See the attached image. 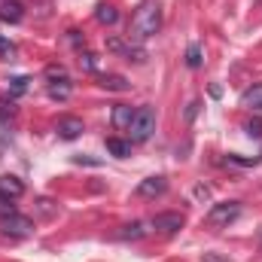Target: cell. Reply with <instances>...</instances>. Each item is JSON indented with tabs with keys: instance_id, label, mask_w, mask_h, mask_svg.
<instances>
[{
	"instance_id": "cell-1",
	"label": "cell",
	"mask_w": 262,
	"mask_h": 262,
	"mask_svg": "<svg viewBox=\"0 0 262 262\" xmlns=\"http://www.w3.org/2000/svg\"><path fill=\"white\" fill-rule=\"evenodd\" d=\"M159 28H162V9H159V3L149 0V3H143V6L134 12L128 37L134 43H143V40H149L152 34H159Z\"/></svg>"
},
{
	"instance_id": "cell-2",
	"label": "cell",
	"mask_w": 262,
	"mask_h": 262,
	"mask_svg": "<svg viewBox=\"0 0 262 262\" xmlns=\"http://www.w3.org/2000/svg\"><path fill=\"white\" fill-rule=\"evenodd\" d=\"M152 131H156V110H152V107H137V110H134V119H131V125H128L131 143L149 140Z\"/></svg>"
},
{
	"instance_id": "cell-3",
	"label": "cell",
	"mask_w": 262,
	"mask_h": 262,
	"mask_svg": "<svg viewBox=\"0 0 262 262\" xmlns=\"http://www.w3.org/2000/svg\"><path fill=\"white\" fill-rule=\"evenodd\" d=\"M241 216V204L238 201H220V204H213L210 210H207V226H229V223H235Z\"/></svg>"
},
{
	"instance_id": "cell-4",
	"label": "cell",
	"mask_w": 262,
	"mask_h": 262,
	"mask_svg": "<svg viewBox=\"0 0 262 262\" xmlns=\"http://www.w3.org/2000/svg\"><path fill=\"white\" fill-rule=\"evenodd\" d=\"M149 226H152L156 232H162V235H174V232H180V229H183V213H177V210L156 213V216L149 220Z\"/></svg>"
},
{
	"instance_id": "cell-5",
	"label": "cell",
	"mask_w": 262,
	"mask_h": 262,
	"mask_svg": "<svg viewBox=\"0 0 262 262\" xmlns=\"http://www.w3.org/2000/svg\"><path fill=\"white\" fill-rule=\"evenodd\" d=\"M0 229L6 235H12V238H28L34 232V223L28 216H21V213H12V216H3L0 220Z\"/></svg>"
},
{
	"instance_id": "cell-6",
	"label": "cell",
	"mask_w": 262,
	"mask_h": 262,
	"mask_svg": "<svg viewBox=\"0 0 262 262\" xmlns=\"http://www.w3.org/2000/svg\"><path fill=\"white\" fill-rule=\"evenodd\" d=\"M55 131H58L61 140H76V137L85 131V125H82L79 116H61V119L55 122Z\"/></svg>"
},
{
	"instance_id": "cell-7",
	"label": "cell",
	"mask_w": 262,
	"mask_h": 262,
	"mask_svg": "<svg viewBox=\"0 0 262 262\" xmlns=\"http://www.w3.org/2000/svg\"><path fill=\"white\" fill-rule=\"evenodd\" d=\"M165 189H168L165 177H146V180L137 183V195L140 198H159V195H165Z\"/></svg>"
},
{
	"instance_id": "cell-8",
	"label": "cell",
	"mask_w": 262,
	"mask_h": 262,
	"mask_svg": "<svg viewBox=\"0 0 262 262\" xmlns=\"http://www.w3.org/2000/svg\"><path fill=\"white\" fill-rule=\"evenodd\" d=\"M0 195L6 198H21L25 195V183L18 180V177H12V174H0Z\"/></svg>"
},
{
	"instance_id": "cell-9",
	"label": "cell",
	"mask_w": 262,
	"mask_h": 262,
	"mask_svg": "<svg viewBox=\"0 0 262 262\" xmlns=\"http://www.w3.org/2000/svg\"><path fill=\"white\" fill-rule=\"evenodd\" d=\"M25 18V9L18 0H3L0 3V21H9V25H18Z\"/></svg>"
},
{
	"instance_id": "cell-10",
	"label": "cell",
	"mask_w": 262,
	"mask_h": 262,
	"mask_svg": "<svg viewBox=\"0 0 262 262\" xmlns=\"http://www.w3.org/2000/svg\"><path fill=\"white\" fill-rule=\"evenodd\" d=\"M110 119H113V128H116V131H128L131 119H134V110H131V107H125V104H116Z\"/></svg>"
},
{
	"instance_id": "cell-11",
	"label": "cell",
	"mask_w": 262,
	"mask_h": 262,
	"mask_svg": "<svg viewBox=\"0 0 262 262\" xmlns=\"http://www.w3.org/2000/svg\"><path fill=\"white\" fill-rule=\"evenodd\" d=\"M146 232H149L146 223H128V226H122V229L116 232V238H122V241H140Z\"/></svg>"
},
{
	"instance_id": "cell-12",
	"label": "cell",
	"mask_w": 262,
	"mask_h": 262,
	"mask_svg": "<svg viewBox=\"0 0 262 262\" xmlns=\"http://www.w3.org/2000/svg\"><path fill=\"white\" fill-rule=\"evenodd\" d=\"M241 107H247V110H262V82L253 85V89H247V92L241 95Z\"/></svg>"
},
{
	"instance_id": "cell-13",
	"label": "cell",
	"mask_w": 262,
	"mask_h": 262,
	"mask_svg": "<svg viewBox=\"0 0 262 262\" xmlns=\"http://www.w3.org/2000/svg\"><path fill=\"white\" fill-rule=\"evenodd\" d=\"M107 152L116 159H128L131 156V140H119V137H107Z\"/></svg>"
},
{
	"instance_id": "cell-14",
	"label": "cell",
	"mask_w": 262,
	"mask_h": 262,
	"mask_svg": "<svg viewBox=\"0 0 262 262\" xmlns=\"http://www.w3.org/2000/svg\"><path fill=\"white\" fill-rule=\"evenodd\" d=\"M101 89H107V92H125L128 89V79L119 76V73H104L101 76Z\"/></svg>"
},
{
	"instance_id": "cell-15",
	"label": "cell",
	"mask_w": 262,
	"mask_h": 262,
	"mask_svg": "<svg viewBox=\"0 0 262 262\" xmlns=\"http://www.w3.org/2000/svg\"><path fill=\"white\" fill-rule=\"evenodd\" d=\"M95 18H98L101 25H116L119 12H116V6H110V3H101V6L95 9Z\"/></svg>"
},
{
	"instance_id": "cell-16",
	"label": "cell",
	"mask_w": 262,
	"mask_h": 262,
	"mask_svg": "<svg viewBox=\"0 0 262 262\" xmlns=\"http://www.w3.org/2000/svg\"><path fill=\"white\" fill-rule=\"evenodd\" d=\"M34 207H37V213H40V216H46V220H52V216L58 213V204H55L52 198H37V201H34Z\"/></svg>"
},
{
	"instance_id": "cell-17",
	"label": "cell",
	"mask_w": 262,
	"mask_h": 262,
	"mask_svg": "<svg viewBox=\"0 0 262 262\" xmlns=\"http://www.w3.org/2000/svg\"><path fill=\"white\" fill-rule=\"evenodd\" d=\"M49 98L67 101V98H70V82H67V79H61V82H49Z\"/></svg>"
},
{
	"instance_id": "cell-18",
	"label": "cell",
	"mask_w": 262,
	"mask_h": 262,
	"mask_svg": "<svg viewBox=\"0 0 262 262\" xmlns=\"http://www.w3.org/2000/svg\"><path fill=\"white\" fill-rule=\"evenodd\" d=\"M15 116V98H0V122Z\"/></svg>"
},
{
	"instance_id": "cell-19",
	"label": "cell",
	"mask_w": 262,
	"mask_h": 262,
	"mask_svg": "<svg viewBox=\"0 0 262 262\" xmlns=\"http://www.w3.org/2000/svg\"><path fill=\"white\" fill-rule=\"evenodd\" d=\"M125 55H128V61H134V64H143L146 61V49L143 46H125Z\"/></svg>"
},
{
	"instance_id": "cell-20",
	"label": "cell",
	"mask_w": 262,
	"mask_h": 262,
	"mask_svg": "<svg viewBox=\"0 0 262 262\" xmlns=\"http://www.w3.org/2000/svg\"><path fill=\"white\" fill-rule=\"evenodd\" d=\"M79 67L89 70V73H95V70H98V55H92V52H79Z\"/></svg>"
},
{
	"instance_id": "cell-21",
	"label": "cell",
	"mask_w": 262,
	"mask_h": 262,
	"mask_svg": "<svg viewBox=\"0 0 262 262\" xmlns=\"http://www.w3.org/2000/svg\"><path fill=\"white\" fill-rule=\"evenodd\" d=\"M186 64L192 67V70H195V67H201V46H195V43H192V46L186 49Z\"/></svg>"
},
{
	"instance_id": "cell-22",
	"label": "cell",
	"mask_w": 262,
	"mask_h": 262,
	"mask_svg": "<svg viewBox=\"0 0 262 262\" xmlns=\"http://www.w3.org/2000/svg\"><path fill=\"white\" fill-rule=\"evenodd\" d=\"M0 58H3V61H12V58H15V46H12L6 37H0Z\"/></svg>"
},
{
	"instance_id": "cell-23",
	"label": "cell",
	"mask_w": 262,
	"mask_h": 262,
	"mask_svg": "<svg viewBox=\"0 0 262 262\" xmlns=\"http://www.w3.org/2000/svg\"><path fill=\"white\" fill-rule=\"evenodd\" d=\"M46 76H49L52 82H58V79H67V70L61 64H49L46 67Z\"/></svg>"
},
{
	"instance_id": "cell-24",
	"label": "cell",
	"mask_w": 262,
	"mask_h": 262,
	"mask_svg": "<svg viewBox=\"0 0 262 262\" xmlns=\"http://www.w3.org/2000/svg\"><path fill=\"white\" fill-rule=\"evenodd\" d=\"M12 213H18V210H15V204H12V198L0 195V220H3V216H12Z\"/></svg>"
},
{
	"instance_id": "cell-25",
	"label": "cell",
	"mask_w": 262,
	"mask_h": 262,
	"mask_svg": "<svg viewBox=\"0 0 262 262\" xmlns=\"http://www.w3.org/2000/svg\"><path fill=\"white\" fill-rule=\"evenodd\" d=\"M9 89H12V95H21L28 89V76H12L9 79Z\"/></svg>"
},
{
	"instance_id": "cell-26",
	"label": "cell",
	"mask_w": 262,
	"mask_h": 262,
	"mask_svg": "<svg viewBox=\"0 0 262 262\" xmlns=\"http://www.w3.org/2000/svg\"><path fill=\"white\" fill-rule=\"evenodd\" d=\"M244 128H247V134H250V137H262V122H259V119H250Z\"/></svg>"
},
{
	"instance_id": "cell-27",
	"label": "cell",
	"mask_w": 262,
	"mask_h": 262,
	"mask_svg": "<svg viewBox=\"0 0 262 262\" xmlns=\"http://www.w3.org/2000/svg\"><path fill=\"white\" fill-rule=\"evenodd\" d=\"M125 46H128V43H122L119 37H110V40H107V49H110V52H125Z\"/></svg>"
},
{
	"instance_id": "cell-28",
	"label": "cell",
	"mask_w": 262,
	"mask_h": 262,
	"mask_svg": "<svg viewBox=\"0 0 262 262\" xmlns=\"http://www.w3.org/2000/svg\"><path fill=\"white\" fill-rule=\"evenodd\" d=\"M195 113H198V101H192L189 110H186V119H195Z\"/></svg>"
},
{
	"instance_id": "cell-29",
	"label": "cell",
	"mask_w": 262,
	"mask_h": 262,
	"mask_svg": "<svg viewBox=\"0 0 262 262\" xmlns=\"http://www.w3.org/2000/svg\"><path fill=\"white\" fill-rule=\"evenodd\" d=\"M204 262H226V256H216V253H204Z\"/></svg>"
},
{
	"instance_id": "cell-30",
	"label": "cell",
	"mask_w": 262,
	"mask_h": 262,
	"mask_svg": "<svg viewBox=\"0 0 262 262\" xmlns=\"http://www.w3.org/2000/svg\"><path fill=\"white\" fill-rule=\"evenodd\" d=\"M195 195L198 198H207V195H210V189H207V186H195Z\"/></svg>"
},
{
	"instance_id": "cell-31",
	"label": "cell",
	"mask_w": 262,
	"mask_h": 262,
	"mask_svg": "<svg viewBox=\"0 0 262 262\" xmlns=\"http://www.w3.org/2000/svg\"><path fill=\"white\" fill-rule=\"evenodd\" d=\"M259 247H262V229H259Z\"/></svg>"
}]
</instances>
